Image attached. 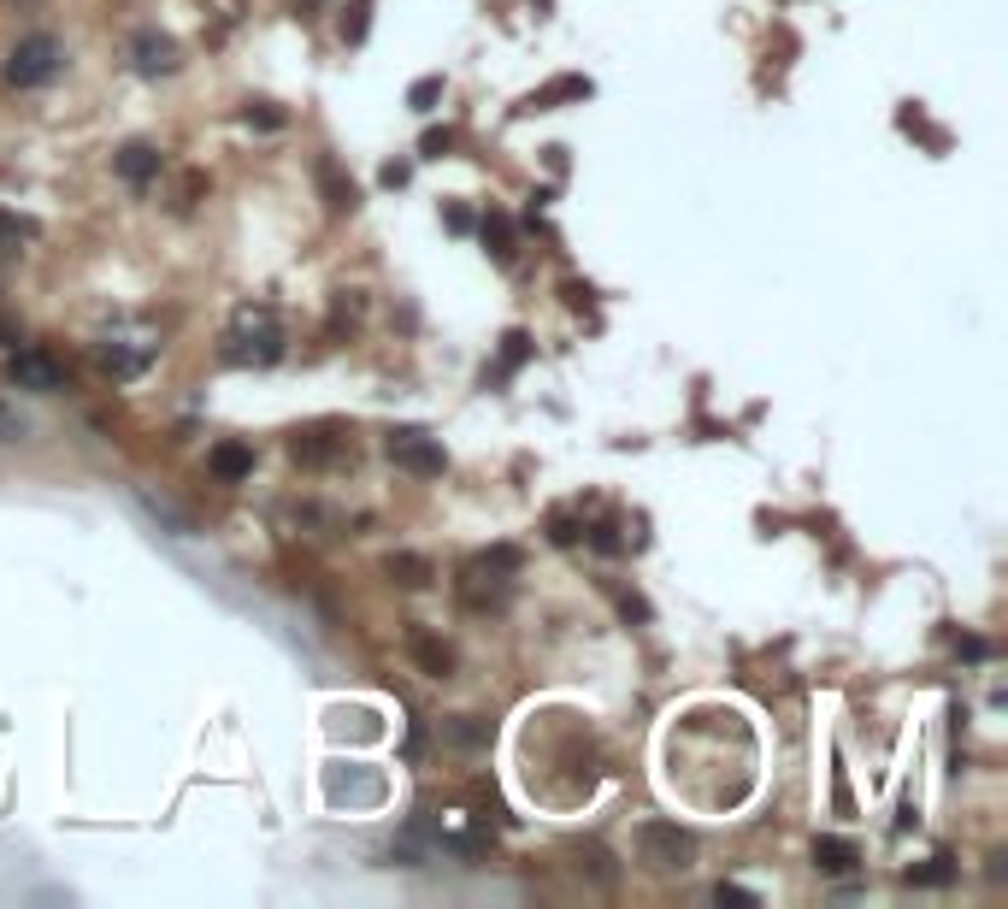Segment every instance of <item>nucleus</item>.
<instances>
[{"label": "nucleus", "mask_w": 1008, "mask_h": 909, "mask_svg": "<svg viewBox=\"0 0 1008 909\" xmlns=\"http://www.w3.org/2000/svg\"><path fill=\"white\" fill-rule=\"evenodd\" d=\"M248 325H254V337H248V331H237V337H230V360H254V367H272L277 355H284V337H277V325H272V313H242Z\"/></svg>", "instance_id": "4"}, {"label": "nucleus", "mask_w": 1008, "mask_h": 909, "mask_svg": "<svg viewBox=\"0 0 1008 909\" xmlns=\"http://www.w3.org/2000/svg\"><path fill=\"white\" fill-rule=\"evenodd\" d=\"M119 171H124V183H148V178H159V148H148V142H130V148L119 154Z\"/></svg>", "instance_id": "11"}, {"label": "nucleus", "mask_w": 1008, "mask_h": 909, "mask_svg": "<svg viewBox=\"0 0 1008 909\" xmlns=\"http://www.w3.org/2000/svg\"><path fill=\"white\" fill-rule=\"evenodd\" d=\"M242 119H248V124H266V130H277V124H284V112H266V107H260V112H254V107H248V112H242Z\"/></svg>", "instance_id": "23"}, {"label": "nucleus", "mask_w": 1008, "mask_h": 909, "mask_svg": "<svg viewBox=\"0 0 1008 909\" xmlns=\"http://www.w3.org/2000/svg\"><path fill=\"white\" fill-rule=\"evenodd\" d=\"M525 349H531V337H525V331H507V337H502V372H514L525 360Z\"/></svg>", "instance_id": "19"}, {"label": "nucleus", "mask_w": 1008, "mask_h": 909, "mask_svg": "<svg viewBox=\"0 0 1008 909\" xmlns=\"http://www.w3.org/2000/svg\"><path fill=\"white\" fill-rule=\"evenodd\" d=\"M289 455L307 461V467H325V461H331L336 450L325 443V431H296V438H289Z\"/></svg>", "instance_id": "13"}, {"label": "nucleus", "mask_w": 1008, "mask_h": 909, "mask_svg": "<svg viewBox=\"0 0 1008 909\" xmlns=\"http://www.w3.org/2000/svg\"><path fill=\"white\" fill-rule=\"evenodd\" d=\"M7 438H24V426H19V420H12V414H7V408H0V443H7Z\"/></svg>", "instance_id": "25"}, {"label": "nucleus", "mask_w": 1008, "mask_h": 909, "mask_svg": "<svg viewBox=\"0 0 1008 909\" xmlns=\"http://www.w3.org/2000/svg\"><path fill=\"white\" fill-rule=\"evenodd\" d=\"M53 71H60V41H53V36H24L19 48L7 53V83H12V89H36V83H48Z\"/></svg>", "instance_id": "3"}, {"label": "nucleus", "mask_w": 1008, "mask_h": 909, "mask_svg": "<svg viewBox=\"0 0 1008 909\" xmlns=\"http://www.w3.org/2000/svg\"><path fill=\"white\" fill-rule=\"evenodd\" d=\"M207 467H213L218 485H242L248 473H254V450H248V443H218L207 455Z\"/></svg>", "instance_id": "7"}, {"label": "nucleus", "mask_w": 1008, "mask_h": 909, "mask_svg": "<svg viewBox=\"0 0 1008 909\" xmlns=\"http://www.w3.org/2000/svg\"><path fill=\"white\" fill-rule=\"evenodd\" d=\"M136 65L148 71V77H159V71H178V41L142 31V36H136Z\"/></svg>", "instance_id": "8"}, {"label": "nucleus", "mask_w": 1008, "mask_h": 909, "mask_svg": "<svg viewBox=\"0 0 1008 909\" xmlns=\"http://www.w3.org/2000/svg\"><path fill=\"white\" fill-rule=\"evenodd\" d=\"M637 857H643V869H655V874H684L696 862V839L679 827V821H643Z\"/></svg>", "instance_id": "1"}, {"label": "nucleus", "mask_w": 1008, "mask_h": 909, "mask_svg": "<svg viewBox=\"0 0 1008 909\" xmlns=\"http://www.w3.org/2000/svg\"><path fill=\"white\" fill-rule=\"evenodd\" d=\"M12 384L36 390V396H60V390H65V367H53L41 349H24V355H12Z\"/></svg>", "instance_id": "6"}, {"label": "nucleus", "mask_w": 1008, "mask_h": 909, "mask_svg": "<svg viewBox=\"0 0 1008 909\" xmlns=\"http://www.w3.org/2000/svg\"><path fill=\"white\" fill-rule=\"evenodd\" d=\"M713 898H720V904H749V909L761 904V898H755L749 886H732V880H720V886H713Z\"/></svg>", "instance_id": "21"}, {"label": "nucleus", "mask_w": 1008, "mask_h": 909, "mask_svg": "<svg viewBox=\"0 0 1008 909\" xmlns=\"http://www.w3.org/2000/svg\"><path fill=\"white\" fill-rule=\"evenodd\" d=\"M436 95H443V77H419V83H413V89H407V100H413V107H419V112H425V107H431V100H436Z\"/></svg>", "instance_id": "20"}, {"label": "nucleus", "mask_w": 1008, "mask_h": 909, "mask_svg": "<svg viewBox=\"0 0 1008 909\" xmlns=\"http://www.w3.org/2000/svg\"><path fill=\"white\" fill-rule=\"evenodd\" d=\"M325 786H331L336 803H355V810L384 803V774H372V768H331Z\"/></svg>", "instance_id": "5"}, {"label": "nucleus", "mask_w": 1008, "mask_h": 909, "mask_svg": "<svg viewBox=\"0 0 1008 909\" xmlns=\"http://www.w3.org/2000/svg\"><path fill=\"white\" fill-rule=\"evenodd\" d=\"M389 579L419 590V585H431V561L425 555H389Z\"/></svg>", "instance_id": "15"}, {"label": "nucleus", "mask_w": 1008, "mask_h": 909, "mask_svg": "<svg viewBox=\"0 0 1008 909\" xmlns=\"http://www.w3.org/2000/svg\"><path fill=\"white\" fill-rule=\"evenodd\" d=\"M142 360H148V355H130V349H119V343H107V349H100V372H112V379H136Z\"/></svg>", "instance_id": "16"}, {"label": "nucleus", "mask_w": 1008, "mask_h": 909, "mask_svg": "<svg viewBox=\"0 0 1008 909\" xmlns=\"http://www.w3.org/2000/svg\"><path fill=\"white\" fill-rule=\"evenodd\" d=\"M389 461H396L401 473H413V479H443L448 473V450L431 438V431H389Z\"/></svg>", "instance_id": "2"}, {"label": "nucleus", "mask_w": 1008, "mask_h": 909, "mask_svg": "<svg viewBox=\"0 0 1008 909\" xmlns=\"http://www.w3.org/2000/svg\"><path fill=\"white\" fill-rule=\"evenodd\" d=\"M855 845L850 839H820V845H814V869H820V874H850L855 869Z\"/></svg>", "instance_id": "12"}, {"label": "nucleus", "mask_w": 1008, "mask_h": 909, "mask_svg": "<svg viewBox=\"0 0 1008 909\" xmlns=\"http://www.w3.org/2000/svg\"><path fill=\"white\" fill-rule=\"evenodd\" d=\"M949 874H956V869H949V857H932L926 869H909V886H944Z\"/></svg>", "instance_id": "18"}, {"label": "nucleus", "mask_w": 1008, "mask_h": 909, "mask_svg": "<svg viewBox=\"0 0 1008 909\" xmlns=\"http://www.w3.org/2000/svg\"><path fill=\"white\" fill-rule=\"evenodd\" d=\"M407 649H413V661L431 673V680H448V668H455V656H448V644H436L431 632H413L407 638Z\"/></svg>", "instance_id": "10"}, {"label": "nucleus", "mask_w": 1008, "mask_h": 909, "mask_svg": "<svg viewBox=\"0 0 1008 909\" xmlns=\"http://www.w3.org/2000/svg\"><path fill=\"white\" fill-rule=\"evenodd\" d=\"M343 36H367V0H355V19H343Z\"/></svg>", "instance_id": "22"}, {"label": "nucleus", "mask_w": 1008, "mask_h": 909, "mask_svg": "<svg viewBox=\"0 0 1008 909\" xmlns=\"http://www.w3.org/2000/svg\"><path fill=\"white\" fill-rule=\"evenodd\" d=\"M448 142H455V136H448V130H425V142H419V148H425V154H443Z\"/></svg>", "instance_id": "24"}, {"label": "nucleus", "mask_w": 1008, "mask_h": 909, "mask_svg": "<svg viewBox=\"0 0 1008 909\" xmlns=\"http://www.w3.org/2000/svg\"><path fill=\"white\" fill-rule=\"evenodd\" d=\"M313 178H319V190H325L331 213H355V207H360V190L343 178V171H336V160H319V166H313Z\"/></svg>", "instance_id": "9"}, {"label": "nucleus", "mask_w": 1008, "mask_h": 909, "mask_svg": "<svg viewBox=\"0 0 1008 909\" xmlns=\"http://www.w3.org/2000/svg\"><path fill=\"white\" fill-rule=\"evenodd\" d=\"M443 739H448V744H460V750H472V744H484V739H490V720L455 715V720H443Z\"/></svg>", "instance_id": "14"}, {"label": "nucleus", "mask_w": 1008, "mask_h": 909, "mask_svg": "<svg viewBox=\"0 0 1008 909\" xmlns=\"http://www.w3.org/2000/svg\"><path fill=\"white\" fill-rule=\"evenodd\" d=\"M484 242H490V254L502 260V266L514 260V225H507L502 213H490V219H484Z\"/></svg>", "instance_id": "17"}]
</instances>
